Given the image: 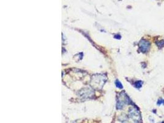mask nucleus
<instances>
[{"label": "nucleus", "mask_w": 164, "mask_h": 123, "mask_svg": "<svg viewBox=\"0 0 164 123\" xmlns=\"http://www.w3.org/2000/svg\"><path fill=\"white\" fill-rule=\"evenodd\" d=\"M162 103H164V100H158V102H157V105H160Z\"/></svg>", "instance_id": "5"}, {"label": "nucleus", "mask_w": 164, "mask_h": 123, "mask_svg": "<svg viewBox=\"0 0 164 123\" xmlns=\"http://www.w3.org/2000/svg\"><path fill=\"white\" fill-rule=\"evenodd\" d=\"M142 84H143V82H142V81H136L135 83V86L136 87H137V88H140V87H141L142 86Z\"/></svg>", "instance_id": "3"}, {"label": "nucleus", "mask_w": 164, "mask_h": 123, "mask_svg": "<svg viewBox=\"0 0 164 123\" xmlns=\"http://www.w3.org/2000/svg\"><path fill=\"white\" fill-rule=\"evenodd\" d=\"M116 85L117 87H119V88H122V84H121V82H120V81H118V80H117V81H116Z\"/></svg>", "instance_id": "4"}, {"label": "nucleus", "mask_w": 164, "mask_h": 123, "mask_svg": "<svg viewBox=\"0 0 164 123\" xmlns=\"http://www.w3.org/2000/svg\"><path fill=\"white\" fill-rule=\"evenodd\" d=\"M129 116L131 118L136 121H139L141 120V116L138 110L135 108H131L129 111Z\"/></svg>", "instance_id": "2"}, {"label": "nucleus", "mask_w": 164, "mask_h": 123, "mask_svg": "<svg viewBox=\"0 0 164 123\" xmlns=\"http://www.w3.org/2000/svg\"><path fill=\"white\" fill-rule=\"evenodd\" d=\"M138 45L140 51L143 53L147 52L150 49V43L146 40H141Z\"/></svg>", "instance_id": "1"}]
</instances>
